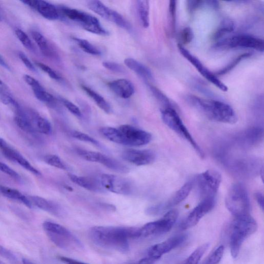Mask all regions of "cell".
I'll return each instance as SVG.
<instances>
[{"instance_id":"11","label":"cell","mask_w":264,"mask_h":264,"mask_svg":"<svg viewBox=\"0 0 264 264\" xmlns=\"http://www.w3.org/2000/svg\"><path fill=\"white\" fill-rule=\"evenodd\" d=\"M121 139V145L131 147H140L150 143L152 139L151 134L135 126L124 124L118 128Z\"/></svg>"},{"instance_id":"18","label":"cell","mask_w":264,"mask_h":264,"mask_svg":"<svg viewBox=\"0 0 264 264\" xmlns=\"http://www.w3.org/2000/svg\"><path fill=\"white\" fill-rule=\"evenodd\" d=\"M0 150L8 160L17 163L29 172L36 176H41V174L26 158L18 151L9 146L3 139L0 138Z\"/></svg>"},{"instance_id":"25","label":"cell","mask_w":264,"mask_h":264,"mask_svg":"<svg viewBox=\"0 0 264 264\" xmlns=\"http://www.w3.org/2000/svg\"><path fill=\"white\" fill-rule=\"evenodd\" d=\"M68 176L73 183L88 190V191L92 192H100L103 191L100 181H97L96 179L78 176L71 174H69Z\"/></svg>"},{"instance_id":"34","label":"cell","mask_w":264,"mask_h":264,"mask_svg":"<svg viewBox=\"0 0 264 264\" xmlns=\"http://www.w3.org/2000/svg\"><path fill=\"white\" fill-rule=\"evenodd\" d=\"M263 136V131L260 128H251L241 135V140L249 145H256L261 141Z\"/></svg>"},{"instance_id":"38","label":"cell","mask_w":264,"mask_h":264,"mask_svg":"<svg viewBox=\"0 0 264 264\" xmlns=\"http://www.w3.org/2000/svg\"><path fill=\"white\" fill-rule=\"evenodd\" d=\"M73 40L76 42L79 47L87 54L93 56H100L101 55V51L90 43L88 41L78 38H73Z\"/></svg>"},{"instance_id":"24","label":"cell","mask_w":264,"mask_h":264,"mask_svg":"<svg viewBox=\"0 0 264 264\" xmlns=\"http://www.w3.org/2000/svg\"><path fill=\"white\" fill-rule=\"evenodd\" d=\"M31 205L57 216L61 215L60 207L56 203L38 196H27Z\"/></svg>"},{"instance_id":"36","label":"cell","mask_w":264,"mask_h":264,"mask_svg":"<svg viewBox=\"0 0 264 264\" xmlns=\"http://www.w3.org/2000/svg\"><path fill=\"white\" fill-rule=\"evenodd\" d=\"M235 29V24L232 20L226 19L219 26L213 36L214 40H217Z\"/></svg>"},{"instance_id":"59","label":"cell","mask_w":264,"mask_h":264,"mask_svg":"<svg viewBox=\"0 0 264 264\" xmlns=\"http://www.w3.org/2000/svg\"><path fill=\"white\" fill-rule=\"evenodd\" d=\"M0 20H1V18H0Z\"/></svg>"},{"instance_id":"28","label":"cell","mask_w":264,"mask_h":264,"mask_svg":"<svg viewBox=\"0 0 264 264\" xmlns=\"http://www.w3.org/2000/svg\"><path fill=\"white\" fill-rule=\"evenodd\" d=\"M0 195L22 203L29 208L32 207V205L30 203L27 196L24 195L16 189L0 185Z\"/></svg>"},{"instance_id":"7","label":"cell","mask_w":264,"mask_h":264,"mask_svg":"<svg viewBox=\"0 0 264 264\" xmlns=\"http://www.w3.org/2000/svg\"><path fill=\"white\" fill-rule=\"evenodd\" d=\"M58 10L62 15L77 22L84 29L90 33L102 36L109 34L108 31L102 26L99 20L90 14L65 6L60 7Z\"/></svg>"},{"instance_id":"15","label":"cell","mask_w":264,"mask_h":264,"mask_svg":"<svg viewBox=\"0 0 264 264\" xmlns=\"http://www.w3.org/2000/svg\"><path fill=\"white\" fill-rule=\"evenodd\" d=\"M88 6L92 12L114 23L120 28L127 30L131 29V26L128 21L119 13L105 5L102 2L97 0L90 1L88 2Z\"/></svg>"},{"instance_id":"37","label":"cell","mask_w":264,"mask_h":264,"mask_svg":"<svg viewBox=\"0 0 264 264\" xmlns=\"http://www.w3.org/2000/svg\"><path fill=\"white\" fill-rule=\"evenodd\" d=\"M101 134L110 141L121 145L120 133L118 129L105 126L100 130Z\"/></svg>"},{"instance_id":"50","label":"cell","mask_w":264,"mask_h":264,"mask_svg":"<svg viewBox=\"0 0 264 264\" xmlns=\"http://www.w3.org/2000/svg\"><path fill=\"white\" fill-rule=\"evenodd\" d=\"M102 65L105 68L115 72L120 73L125 72V69L122 66L115 62L104 61Z\"/></svg>"},{"instance_id":"55","label":"cell","mask_w":264,"mask_h":264,"mask_svg":"<svg viewBox=\"0 0 264 264\" xmlns=\"http://www.w3.org/2000/svg\"><path fill=\"white\" fill-rule=\"evenodd\" d=\"M156 262V261L147 256L134 264H154Z\"/></svg>"},{"instance_id":"32","label":"cell","mask_w":264,"mask_h":264,"mask_svg":"<svg viewBox=\"0 0 264 264\" xmlns=\"http://www.w3.org/2000/svg\"><path fill=\"white\" fill-rule=\"evenodd\" d=\"M30 118L38 133L45 135L52 133V125L47 119L37 114L33 115Z\"/></svg>"},{"instance_id":"51","label":"cell","mask_w":264,"mask_h":264,"mask_svg":"<svg viewBox=\"0 0 264 264\" xmlns=\"http://www.w3.org/2000/svg\"><path fill=\"white\" fill-rule=\"evenodd\" d=\"M18 57L26 67L31 71H36V69L33 64V63L29 59L28 57L22 52L18 53Z\"/></svg>"},{"instance_id":"10","label":"cell","mask_w":264,"mask_h":264,"mask_svg":"<svg viewBox=\"0 0 264 264\" xmlns=\"http://www.w3.org/2000/svg\"><path fill=\"white\" fill-rule=\"evenodd\" d=\"M215 47L221 49H251L263 52L264 43L261 38L247 35H239L218 42Z\"/></svg>"},{"instance_id":"6","label":"cell","mask_w":264,"mask_h":264,"mask_svg":"<svg viewBox=\"0 0 264 264\" xmlns=\"http://www.w3.org/2000/svg\"><path fill=\"white\" fill-rule=\"evenodd\" d=\"M161 113L165 124L191 144L198 154L203 158L205 157L204 151L188 131L176 110L172 108H164L161 110Z\"/></svg>"},{"instance_id":"14","label":"cell","mask_w":264,"mask_h":264,"mask_svg":"<svg viewBox=\"0 0 264 264\" xmlns=\"http://www.w3.org/2000/svg\"><path fill=\"white\" fill-rule=\"evenodd\" d=\"M215 204V198L201 200V202L183 220L179 228L181 230H186L196 226L204 216L214 208Z\"/></svg>"},{"instance_id":"33","label":"cell","mask_w":264,"mask_h":264,"mask_svg":"<svg viewBox=\"0 0 264 264\" xmlns=\"http://www.w3.org/2000/svg\"><path fill=\"white\" fill-rule=\"evenodd\" d=\"M137 10L142 26L147 28L150 25V5L149 1L141 0L137 1Z\"/></svg>"},{"instance_id":"48","label":"cell","mask_w":264,"mask_h":264,"mask_svg":"<svg viewBox=\"0 0 264 264\" xmlns=\"http://www.w3.org/2000/svg\"><path fill=\"white\" fill-rule=\"evenodd\" d=\"M61 101L66 108L71 113L76 116L78 118H82V113L80 109L70 101L65 99H61Z\"/></svg>"},{"instance_id":"49","label":"cell","mask_w":264,"mask_h":264,"mask_svg":"<svg viewBox=\"0 0 264 264\" xmlns=\"http://www.w3.org/2000/svg\"><path fill=\"white\" fill-rule=\"evenodd\" d=\"M0 172L6 174V175L13 178L16 180H19L20 176L19 175L8 166L0 162Z\"/></svg>"},{"instance_id":"26","label":"cell","mask_w":264,"mask_h":264,"mask_svg":"<svg viewBox=\"0 0 264 264\" xmlns=\"http://www.w3.org/2000/svg\"><path fill=\"white\" fill-rule=\"evenodd\" d=\"M15 113L14 120L20 129L31 135H35L38 133L32 122H31L29 116L22 108Z\"/></svg>"},{"instance_id":"12","label":"cell","mask_w":264,"mask_h":264,"mask_svg":"<svg viewBox=\"0 0 264 264\" xmlns=\"http://www.w3.org/2000/svg\"><path fill=\"white\" fill-rule=\"evenodd\" d=\"M194 186L193 181L186 183L165 203L147 208L146 214L150 216L158 215L181 204L187 198Z\"/></svg>"},{"instance_id":"29","label":"cell","mask_w":264,"mask_h":264,"mask_svg":"<svg viewBox=\"0 0 264 264\" xmlns=\"http://www.w3.org/2000/svg\"><path fill=\"white\" fill-rule=\"evenodd\" d=\"M124 62L127 67L145 80L151 81L153 80L152 73L150 69L142 64L140 62L133 59L128 58L125 59Z\"/></svg>"},{"instance_id":"30","label":"cell","mask_w":264,"mask_h":264,"mask_svg":"<svg viewBox=\"0 0 264 264\" xmlns=\"http://www.w3.org/2000/svg\"><path fill=\"white\" fill-rule=\"evenodd\" d=\"M0 99L3 104L11 108L15 112L21 108L19 104L15 100L9 88L1 80H0Z\"/></svg>"},{"instance_id":"16","label":"cell","mask_w":264,"mask_h":264,"mask_svg":"<svg viewBox=\"0 0 264 264\" xmlns=\"http://www.w3.org/2000/svg\"><path fill=\"white\" fill-rule=\"evenodd\" d=\"M178 48L181 55L186 59L206 80L213 84L218 88L225 92L228 91V87L215 75L206 68L202 62L191 54L183 46L178 44Z\"/></svg>"},{"instance_id":"46","label":"cell","mask_w":264,"mask_h":264,"mask_svg":"<svg viewBox=\"0 0 264 264\" xmlns=\"http://www.w3.org/2000/svg\"><path fill=\"white\" fill-rule=\"evenodd\" d=\"M15 34L20 43L23 46L29 50H32L34 49L32 42L28 36V35L23 30L17 29L15 30Z\"/></svg>"},{"instance_id":"42","label":"cell","mask_w":264,"mask_h":264,"mask_svg":"<svg viewBox=\"0 0 264 264\" xmlns=\"http://www.w3.org/2000/svg\"><path fill=\"white\" fill-rule=\"evenodd\" d=\"M251 56V54L250 53H247L240 55L234 61H232L230 64L225 67L223 69H221L216 72V76H223L225 75L227 73H228L231 70L233 69L236 66H237L239 63L243 59L249 58Z\"/></svg>"},{"instance_id":"52","label":"cell","mask_w":264,"mask_h":264,"mask_svg":"<svg viewBox=\"0 0 264 264\" xmlns=\"http://www.w3.org/2000/svg\"><path fill=\"white\" fill-rule=\"evenodd\" d=\"M187 3V8L190 13H194L196 10L198 8L202 7L205 4L206 1H188Z\"/></svg>"},{"instance_id":"45","label":"cell","mask_w":264,"mask_h":264,"mask_svg":"<svg viewBox=\"0 0 264 264\" xmlns=\"http://www.w3.org/2000/svg\"><path fill=\"white\" fill-rule=\"evenodd\" d=\"M150 88L155 98L164 105V108H172L175 109L170 100L161 90L153 86H150Z\"/></svg>"},{"instance_id":"43","label":"cell","mask_w":264,"mask_h":264,"mask_svg":"<svg viewBox=\"0 0 264 264\" xmlns=\"http://www.w3.org/2000/svg\"><path fill=\"white\" fill-rule=\"evenodd\" d=\"M194 37L193 31L191 28L187 27L183 29L179 33L178 39L179 43L182 46L191 43Z\"/></svg>"},{"instance_id":"58","label":"cell","mask_w":264,"mask_h":264,"mask_svg":"<svg viewBox=\"0 0 264 264\" xmlns=\"http://www.w3.org/2000/svg\"><path fill=\"white\" fill-rule=\"evenodd\" d=\"M23 264H35L32 262H31L30 261L27 259H23Z\"/></svg>"},{"instance_id":"19","label":"cell","mask_w":264,"mask_h":264,"mask_svg":"<svg viewBox=\"0 0 264 264\" xmlns=\"http://www.w3.org/2000/svg\"><path fill=\"white\" fill-rule=\"evenodd\" d=\"M121 157L126 162L137 166L153 163L156 158L155 153L150 150H127L122 153Z\"/></svg>"},{"instance_id":"3","label":"cell","mask_w":264,"mask_h":264,"mask_svg":"<svg viewBox=\"0 0 264 264\" xmlns=\"http://www.w3.org/2000/svg\"><path fill=\"white\" fill-rule=\"evenodd\" d=\"M258 228L257 221L250 215L235 217L230 227V248L232 258L238 257L242 244L256 233Z\"/></svg>"},{"instance_id":"21","label":"cell","mask_w":264,"mask_h":264,"mask_svg":"<svg viewBox=\"0 0 264 264\" xmlns=\"http://www.w3.org/2000/svg\"><path fill=\"white\" fill-rule=\"evenodd\" d=\"M92 162L99 163L110 170L119 173L126 174L130 171L129 168L120 162L99 152H94Z\"/></svg>"},{"instance_id":"35","label":"cell","mask_w":264,"mask_h":264,"mask_svg":"<svg viewBox=\"0 0 264 264\" xmlns=\"http://www.w3.org/2000/svg\"><path fill=\"white\" fill-rule=\"evenodd\" d=\"M209 246L206 243L198 247L182 264H198Z\"/></svg>"},{"instance_id":"23","label":"cell","mask_w":264,"mask_h":264,"mask_svg":"<svg viewBox=\"0 0 264 264\" xmlns=\"http://www.w3.org/2000/svg\"><path fill=\"white\" fill-rule=\"evenodd\" d=\"M24 80L32 89L35 97L38 100L48 104L55 102V97L47 92L35 78L29 75H25Z\"/></svg>"},{"instance_id":"44","label":"cell","mask_w":264,"mask_h":264,"mask_svg":"<svg viewBox=\"0 0 264 264\" xmlns=\"http://www.w3.org/2000/svg\"><path fill=\"white\" fill-rule=\"evenodd\" d=\"M71 135L74 138L80 141L90 143L98 147H101L100 143L98 141L87 134L77 131H72L71 132Z\"/></svg>"},{"instance_id":"13","label":"cell","mask_w":264,"mask_h":264,"mask_svg":"<svg viewBox=\"0 0 264 264\" xmlns=\"http://www.w3.org/2000/svg\"><path fill=\"white\" fill-rule=\"evenodd\" d=\"M100 181L102 187L114 193L130 195L133 192V185L130 181L120 176L103 174Z\"/></svg>"},{"instance_id":"47","label":"cell","mask_w":264,"mask_h":264,"mask_svg":"<svg viewBox=\"0 0 264 264\" xmlns=\"http://www.w3.org/2000/svg\"><path fill=\"white\" fill-rule=\"evenodd\" d=\"M36 65L41 70L46 73L51 79L56 81H59L61 79V77L57 72L43 63L36 62Z\"/></svg>"},{"instance_id":"17","label":"cell","mask_w":264,"mask_h":264,"mask_svg":"<svg viewBox=\"0 0 264 264\" xmlns=\"http://www.w3.org/2000/svg\"><path fill=\"white\" fill-rule=\"evenodd\" d=\"M187 239V235H179L173 236L151 247L147 250V257L157 262L167 253L182 245Z\"/></svg>"},{"instance_id":"39","label":"cell","mask_w":264,"mask_h":264,"mask_svg":"<svg viewBox=\"0 0 264 264\" xmlns=\"http://www.w3.org/2000/svg\"><path fill=\"white\" fill-rule=\"evenodd\" d=\"M225 251L223 245L218 246L207 257L203 264H219L223 259Z\"/></svg>"},{"instance_id":"20","label":"cell","mask_w":264,"mask_h":264,"mask_svg":"<svg viewBox=\"0 0 264 264\" xmlns=\"http://www.w3.org/2000/svg\"><path fill=\"white\" fill-rule=\"evenodd\" d=\"M25 4L37 10L45 18L49 20H56L59 18L58 8L45 1L39 0H28L22 1Z\"/></svg>"},{"instance_id":"53","label":"cell","mask_w":264,"mask_h":264,"mask_svg":"<svg viewBox=\"0 0 264 264\" xmlns=\"http://www.w3.org/2000/svg\"><path fill=\"white\" fill-rule=\"evenodd\" d=\"M0 256L10 261H16V257L13 253L0 245Z\"/></svg>"},{"instance_id":"22","label":"cell","mask_w":264,"mask_h":264,"mask_svg":"<svg viewBox=\"0 0 264 264\" xmlns=\"http://www.w3.org/2000/svg\"><path fill=\"white\" fill-rule=\"evenodd\" d=\"M111 90L118 97L126 99L133 96L135 89L133 84L126 79H118L109 84Z\"/></svg>"},{"instance_id":"4","label":"cell","mask_w":264,"mask_h":264,"mask_svg":"<svg viewBox=\"0 0 264 264\" xmlns=\"http://www.w3.org/2000/svg\"><path fill=\"white\" fill-rule=\"evenodd\" d=\"M43 228L52 242L60 248L66 250H81L82 242L64 226L54 222H44Z\"/></svg>"},{"instance_id":"8","label":"cell","mask_w":264,"mask_h":264,"mask_svg":"<svg viewBox=\"0 0 264 264\" xmlns=\"http://www.w3.org/2000/svg\"><path fill=\"white\" fill-rule=\"evenodd\" d=\"M222 180L221 175L214 170H208L195 178L196 185L200 198H215Z\"/></svg>"},{"instance_id":"2","label":"cell","mask_w":264,"mask_h":264,"mask_svg":"<svg viewBox=\"0 0 264 264\" xmlns=\"http://www.w3.org/2000/svg\"><path fill=\"white\" fill-rule=\"evenodd\" d=\"M186 100L211 120L228 124H235L237 121V116L235 110L226 103L194 95H189Z\"/></svg>"},{"instance_id":"40","label":"cell","mask_w":264,"mask_h":264,"mask_svg":"<svg viewBox=\"0 0 264 264\" xmlns=\"http://www.w3.org/2000/svg\"><path fill=\"white\" fill-rule=\"evenodd\" d=\"M43 160L46 164L51 166L60 169L61 170H68L67 166L56 155H47L44 157Z\"/></svg>"},{"instance_id":"9","label":"cell","mask_w":264,"mask_h":264,"mask_svg":"<svg viewBox=\"0 0 264 264\" xmlns=\"http://www.w3.org/2000/svg\"><path fill=\"white\" fill-rule=\"evenodd\" d=\"M177 217L176 210H169L161 219L147 223L140 228V237L161 235L168 233L173 228Z\"/></svg>"},{"instance_id":"1","label":"cell","mask_w":264,"mask_h":264,"mask_svg":"<svg viewBox=\"0 0 264 264\" xmlns=\"http://www.w3.org/2000/svg\"><path fill=\"white\" fill-rule=\"evenodd\" d=\"M89 237L94 244L99 247L126 253L130 250V239L140 237V228L93 227L89 231Z\"/></svg>"},{"instance_id":"57","label":"cell","mask_w":264,"mask_h":264,"mask_svg":"<svg viewBox=\"0 0 264 264\" xmlns=\"http://www.w3.org/2000/svg\"><path fill=\"white\" fill-rule=\"evenodd\" d=\"M0 65L8 70H10L7 63L1 55H0Z\"/></svg>"},{"instance_id":"5","label":"cell","mask_w":264,"mask_h":264,"mask_svg":"<svg viewBox=\"0 0 264 264\" xmlns=\"http://www.w3.org/2000/svg\"><path fill=\"white\" fill-rule=\"evenodd\" d=\"M226 205L235 217L250 215V199L244 185L236 183L231 186L226 196Z\"/></svg>"},{"instance_id":"54","label":"cell","mask_w":264,"mask_h":264,"mask_svg":"<svg viewBox=\"0 0 264 264\" xmlns=\"http://www.w3.org/2000/svg\"><path fill=\"white\" fill-rule=\"evenodd\" d=\"M59 259L65 264H89L65 257H60Z\"/></svg>"},{"instance_id":"31","label":"cell","mask_w":264,"mask_h":264,"mask_svg":"<svg viewBox=\"0 0 264 264\" xmlns=\"http://www.w3.org/2000/svg\"><path fill=\"white\" fill-rule=\"evenodd\" d=\"M82 88L105 113L111 114L112 112L110 104L100 94L85 86H82Z\"/></svg>"},{"instance_id":"41","label":"cell","mask_w":264,"mask_h":264,"mask_svg":"<svg viewBox=\"0 0 264 264\" xmlns=\"http://www.w3.org/2000/svg\"><path fill=\"white\" fill-rule=\"evenodd\" d=\"M176 1H170V5H169L168 8V22L171 34L173 35L175 34L176 31Z\"/></svg>"},{"instance_id":"56","label":"cell","mask_w":264,"mask_h":264,"mask_svg":"<svg viewBox=\"0 0 264 264\" xmlns=\"http://www.w3.org/2000/svg\"><path fill=\"white\" fill-rule=\"evenodd\" d=\"M255 198L257 200V202L262 208V210H264V196L260 192L257 193L255 194Z\"/></svg>"},{"instance_id":"27","label":"cell","mask_w":264,"mask_h":264,"mask_svg":"<svg viewBox=\"0 0 264 264\" xmlns=\"http://www.w3.org/2000/svg\"><path fill=\"white\" fill-rule=\"evenodd\" d=\"M31 35L44 56L48 58L57 57L55 51L52 48L48 40L43 34L37 31L34 30L31 31Z\"/></svg>"}]
</instances>
